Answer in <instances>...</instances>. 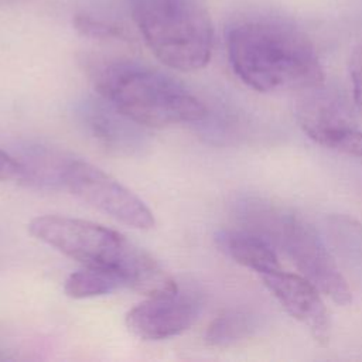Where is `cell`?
Listing matches in <instances>:
<instances>
[{"mask_svg":"<svg viewBox=\"0 0 362 362\" xmlns=\"http://www.w3.org/2000/svg\"><path fill=\"white\" fill-rule=\"evenodd\" d=\"M226 52L233 72L257 92L307 90L324 81L311 40L281 18L236 21L226 33Z\"/></svg>","mask_w":362,"mask_h":362,"instance_id":"obj_1","label":"cell"},{"mask_svg":"<svg viewBox=\"0 0 362 362\" xmlns=\"http://www.w3.org/2000/svg\"><path fill=\"white\" fill-rule=\"evenodd\" d=\"M28 230L35 239L83 266L117 272L126 287L146 297L173 290L178 284L148 252L120 232L99 223L61 215H41L30 221Z\"/></svg>","mask_w":362,"mask_h":362,"instance_id":"obj_2","label":"cell"},{"mask_svg":"<svg viewBox=\"0 0 362 362\" xmlns=\"http://www.w3.org/2000/svg\"><path fill=\"white\" fill-rule=\"evenodd\" d=\"M98 93L130 120L163 129L205 119L206 106L175 78L133 61H103L92 68Z\"/></svg>","mask_w":362,"mask_h":362,"instance_id":"obj_3","label":"cell"},{"mask_svg":"<svg viewBox=\"0 0 362 362\" xmlns=\"http://www.w3.org/2000/svg\"><path fill=\"white\" fill-rule=\"evenodd\" d=\"M151 54L181 72L204 68L212 55L214 25L204 0H124Z\"/></svg>","mask_w":362,"mask_h":362,"instance_id":"obj_4","label":"cell"},{"mask_svg":"<svg viewBox=\"0 0 362 362\" xmlns=\"http://www.w3.org/2000/svg\"><path fill=\"white\" fill-rule=\"evenodd\" d=\"M238 216L243 229L259 233L279 246L301 276L324 296L339 305L351 303L352 296L344 274L317 230L307 221L262 199L240 202Z\"/></svg>","mask_w":362,"mask_h":362,"instance_id":"obj_5","label":"cell"},{"mask_svg":"<svg viewBox=\"0 0 362 362\" xmlns=\"http://www.w3.org/2000/svg\"><path fill=\"white\" fill-rule=\"evenodd\" d=\"M62 187L81 201L134 229H151L156 219L150 208L110 174L83 160L71 158Z\"/></svg>","mask_w":362,"mask_h":362,"instance_id":"obj_6","label":"cell"},{"mask_svg":"<svg viewBox=\"0 0 362 362\" xmlns=\"http://www.w3.org/2000/svg\"><path fill=\"white\" fill-rule=\"evenodd\" d=\"M205 304L202 290L192 284H177L173 290L147 296L126 314V327L140 339L160 341L189 329Z\"/></svg>","mask_w":362,"mask_h":362,"instance_id":"obj_7","label":"cell"},{"mask_svg":"<svg viewBox=\"0 0 362 362\" xmlns=\"http://www.w3.org/2000/svg\"><path fill=\"white\" fill-rule=\"evenodd\" d=\"M262 280L287 314L303 324L315 341L320 344L329 341V314L322 293L310 280L283 270L264 274Z\"/></svg>","mask_w":362,"mask_h":362,"instance_id":"obj_8","label":"cell"},{"mask_svg":"<svg viewBox=\"0 0 362 362\" xmlns=\"http://www.w3.org/2000/svg\"><path fill=\"white\" fill-rule=\"evenodd\" d=\"M320 86L307 89L298 99L296 119L311 140L335 150L339 140L356 124L345 102Z\"/></svg>","mask_w":362,"mask_h":362,"instance_id":"obj_9","label":"cell"},{"mask_svg":"<svg viewBox=\"0 0 362 362\" xmlns=\"http://www.w3.org/2000/svg\"><path fill=\"white\" fill-rule=\"evenodd\" d=\"M81 123L102 146L117 153H133L143 146L139 124L119 112L112 103L89 99L79 109Z\"/></svg>","mask_w":362,"mask_h":362,"instance_id":"obj_10","label":"cell"},{"mask_svg":"<svg viewBox=\"0 0 362 362\" xmlns=\"http://www.w3.org/2000/svg\"><path fill=\"white\" fill-rule=\"evenodd\" d=\"M218 243L230 259L260 276L281 270L274 245L259 233L243 228L223 230L218 235Z\"/></svg>","mask_w":362,"mask_h":362,"instance_id":"obj_11","label":"cell"},{"mask_svg":"<svg viewBox=\"0 0 362 362\" xmlns=\"http://www.w3.org/2000/svg\"><path fill=\"white\" fill-rule=\"evenodd\" d=\"M123 287H126V283L117 272L106 267L83 266L69 274L64 290L68 297L83 300L110 294Z\"/></svg>","mask_w":362,"mask_h":362,"instance_id":"obj_12","label":"cell"},{"mask_svg":"<svg viewBox=\"0 0 362 362\" xmlns=\"http://www.w3.org/2000/svg\"><path fill=\"white\" fill-rule=\"evenodd\" d=\"M69 160L52 150L42 147L31 148L23 160H18L23 167L21 181L47 187H62L64 173Z\"/></svg>","mask_w":362,"mask_h":362,"instance_id":"obj_13","label":"cell"},{"mask_svg":"<svg viewBox=\"0 0 362 362\" xmlns=\"http://www.w3.org/2000/svg\"><path fill=\"white\" fill-rule=\"evenodd\" d=\"M255 318L242 310H228L219 314L205 332V341L212 346H230L252 335Z\"/></svg>","mask_w":362,"mask_h":362,"instance_id":"obj_14","label":"cell"},{"mask_svg":"<svg viewBox=\"0 0 362 362\" xmlns=\"http://www.w3.org/2000/svg\"><path fill=\"white\" fill-rule=\"evenodd\" d=\"M351 82H352V93L354 102L356 107L362 112V45H359L352 58H351Z\"/></svg>","mask_w":362,"mask_h":362,"instance_id":"obj_15","label":"cell"},{"mask_svg":"<svg viewBox=\"0 0 362 362\" xmlns=\"http://www.w3.org/2000/svg\"><path fill=\"white\" fill-rule=\"evenodd\" d=\"M23 167L18 158L0 148V181H21Z\"/></svg>","mask_w":362,"mask_h":362,"instance_id":"obj_16","label":"cell"},{"mask_svg":"<svg viewBox=\"0 0 362 362\" xmlns=\"http://www.w3.org/2000/svg\"><path fill=\"white\" fill-rule=\"evenodd\" d=\"M337 151L362 158V130L354 127L337 144Z\"/></svg>","mask_w":362,"mask_h":362,"instance_id":"obj_17","label":"cell"}]
</instances>
